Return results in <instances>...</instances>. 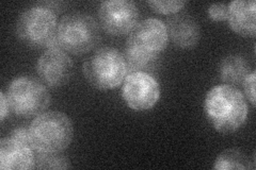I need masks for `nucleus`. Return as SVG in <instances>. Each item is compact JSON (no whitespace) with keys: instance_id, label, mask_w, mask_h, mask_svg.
<instances>
[{"instance_id":"obj_1","label":"nucleus","mask_w":256,"mask_h":170,"mask_svg":"<svg viewBox=\"0 0 256 170\" xmlns=\"http://www.w3.org/2000/svg\"><path fill=\"white\" fill-rule=\"evenodd\" d=\"M169 43L166 23L156 18L144 19L130 32L124 50L127 71H146L154 65Z\"/></svg>"},{"instance_id":"obj_2","label":"nucleus","mask_w":256,"mask_h":170,"mask_svg":"<svg viewBox=\"0 0 256 170\" xmlns=\"http://www.w3.org/2000/svg\"><path fill=\"white\" fill-rule=\"evenodd\" d=\"M248 111L244 94L226 84L212 87L204 100V113L208 123L222 134L239 130L246 123Z\"/></svg>"},{"instance_id":"obj_3","label":"nucleus","mask_w":256,"mask_h":170,"mask_svg":"<svg viewBox=\"0 0 256 170\" xmlns=\"http://www.w3.org/2000/svg\"><path fill=\"white\" fill-rule=\"evenodd\" d=\"M30 144L38 153H59L73 141L74 127L64 113L52 111L38 115L29 126Z\"/></svg>"},{"instance_id":"obj_4","label":"nucleus","mask_w":256,"mask_h":170,"mask_svg":"<svg viewBox=\"0 0 256 170\" xmlns=\"http://www.w3.org/2000/svg\"><path fill=\"white\" fill-rule=\"evenodd\" d=\"M57 14L50 6L38 4L24 11L15 25V33L32 47L60 48L57 40Z\"/></svg>"},{"instance_id":"obj_5","label":"nucleus","mask_w":256,"mask_h":170,"mask_svg":"<svg viewBox=\"0 0 256 170\" xmlns=\"http://www.w3.org/2000/svg\"><path fill=\"white\" fill-rule=\"evenodd\" d=\"M57 40L60 48L68 53H86L100 43V26L89 14L70 13L64 16L58 25Z\"/></svg>"},{"instance_id":"obj_6","label":"nucleus","mask_w":256,"mask_h":170,"mask_svg":"<svg viewBox=\"0 0 256 170\" xmlns=\"http://www.w3.org/2000/svg\"><path fill=\"white\" fill-rule=\"evenodd\" d=\"M82 70L88 82L100 91L116 88L127 76L124 55L112 47L95 51L84 63Z\"/></svg>"},{"instance_id":"obj_7","label":"nucleus","mask_w":256,"mask_h":170,"mask_svg":"<svg viewBox=\"0 0 256 170\" xmlns=\"http://www.w3.org/2000/svg\"><path fill=\"white\" fill-rule=\"evenodd\" d=\"M10 110L22 117L38 116L50 107V95L38 80L22 76L15 78L6 90Z\"/></svg>"},{"instance_id":"obj_8","label":"nucleus","mask_w":256,"mask_h":170,"mask_svg":"<svg viewBox=\"0 0 256 170\" xmlns=\"http://www.w3.org/2000/svg\"><path fill=\"white\" fill-rule=\"evenodd\" d=\"M122 97L132 110L148 111L157 104L160 86L158 81L146 71L130 72L124 79Z\"/></svg>"},{"instance_id":"obj_9","label":"nucleus","mask_w":256,"mask_h":170,"mask_svg":"<svg viewBox=\"0 0 256 170\" xmlns=\"http://www.w3.org/2000/svg\"><path fill=\"white\" fill-rule=\"evenodd\" d=\"M138 6L127 0H108L102 2L98 9L100 25L107 33L114 36L130 34L138 23Z\"/></svg>"},{"instance_id":"obj_10","label":"nucleus","mask_w":256,"mask_h":170,"mask_svg":"<svg viewBox=\"0 0 256 170\" xmlns=\"http://www.w3.org/2000/svg\"><path fill=\"white\" fill-rule=\"evenodd\" d=\"M73 61L60 48H50L36 63V71L43 83L50 87H62L73 76Z\"/></svg>"},{"instance_id":"obj_11","label":"nucleus","mask_w":256,"mask_h":170,"mask_svg":"<svg viewBox=\"0 0 256 170\" xmlns=\"http://www.w3.org/2000/svg\"><path fill=\"white\" fill-rule=\"evenodd\" d=\"M36 155L31 145L6 137L0 141V169L24 170L34 168Z\"/></svg>"},{"instance_id":"obj_12","label":"nucleus","mask_w":256,"mask_h":170,"mask_svg":"<svg viewBox=\"0 0 256 170\" xmlns=\"http://www.w3.org/2000/svg\"><path fill=\"white\" fill-rule=\"evenodd\" d=\"M166 31L172 43L182 49H191L198 44L201 30L192 16L176 13L166 20Z\"/></svg>"},{"instance_id":"obj_13","label":"nucleus","mask_w":256,"mask_h":170,"mask_svg":"<svg viewBox=\"0 0 256 170\" xmlns=\"http://www.w3.org/2000/svg\"><path fill=\"white\" fill-rule=\"evenodd\" d=\"M230 28L244 37H255L256 3L254 0H236L228 4Z\"/></svg>"},{"instance_id":"obj_14","label":"nucleus","mask_w":256,"mask_h":170,"mask_svg":"<svg viewBox=\"0 0 256 170\" xmlns=\"http://www.w3.org/2000/svg\"><path fill=\"white\" fill-rule=\"evenodd\" d=\"M249 74L250 64L242 55H228L220 62L219 77L226 85L234 86L244 83Z\"/></svg>"},{"instance_id":"obj_15","label":"nucleus","mask_w":256,"mask_h":170,"mask_svg":"<svg viewBox=\"0 0 256 170\" xmlns=\"http://www.w3.org/2000/svg\"><path fill=\"white\" fill-rule=\"evenodd\" d=\"M214 169L218 170H240L254 169V160L250 161L244 152L239 149L223 151L214 161Z\"/></svg>"},{"instance_id":"obj_16","label":"nucleus","mask_w":256,"mask_h":170,"mask_svg":"<svg viewBox=\"0 0 256 170\" xmlns=\"http://www.w3.org/2000/svg\"><path fill=\"white\" fill-rule=\"evenodd\" d=\"M70 162L59 153H38L36 155L34 168L36 169H68Z\"/></svg>"},{"instance_id":"obj_17","label":"nucleus","mask_w":256,"mask_h":170,"mask_svg":"<svg viewBox=\"0 0 256 170\" xmlns=\"http://www.w3.org/2000/svg\"><path fill=\"white\" fill-rule=\"evenodd\" d=\"M150 6V9L158 14L164 15H174L178 13L184 6H185V1H156V0H150L148 2Z\"/></svg>"},{"instance_id":"obj_18","label":"nucleus","mask_w":256,"mask_h":170,"mask_svg":"<svg viewBox=\"0 0 256 170\" xmlns=\"http://www.w3.org/2000/svg\"><path fill=\"white\" fill-rule=\"evenodd\" d=\"M208 16L214 21H222L228 18V4L226 3H212L208 7Z\"/></svg>"},{"instance_id":"obj_19","label":"nucleus","mask_w":256,"mask_h":170,"mask_svg":"<svg viewBox=\"0 0 256 170\" xmlns=\"http://www.w3.org/2000/svg\"><path fill=\"white\" fill-rule=\"evenodd\" d=\"M255 84H256V72L252 71L244 81V88L246 99L251 102L253 107H255Z\"/></svg>"},{"instance_id":"obj_20","label":"nucleus","mask_w":256,"mask_h":170,"mask_svg":"<svg viewBox=\"0 0 256 170\" xmlns=\"http://www.w3.org/2000/svg\"><path fill=\"white\" fill-rule=\"evenodd\" d=\"M10 136L16 141H20L22 143L31 145L30 144V136H29V127L22 126V127L15 128L14 130L11 132ZM31 147H32V146H31Z\"/></svg>"},{"instance_id":"obj_21","label":"nucleus","mask_w":256,"mask_h":170,"mask_svg":"<svg viewBox=\"0 0 256 170\" xmlns=\"http://www.w3.org/2000/svg\"><path fill=\"white\" fill-rule=\"evenodd\" d=\"M0 104H2V109H0V119H2V121L6 118V114L9 113V110H10L9 101H8L6 95L4 92L0 94Z\"/></svg>"}]
</instances>
